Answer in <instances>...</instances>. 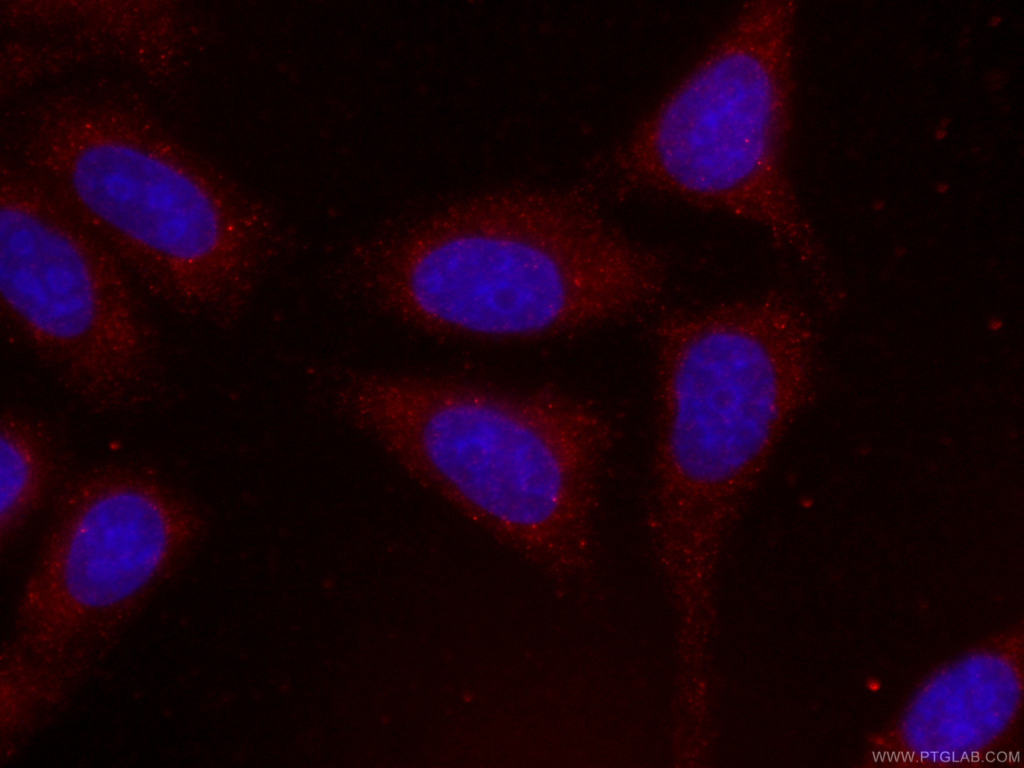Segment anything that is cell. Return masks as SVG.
<instances>
[{
  "instance_id": "obj_13",
  "label": "cell",
  "mask_w": 1024,
  "mask_h": 768,
  "mask_svg": "<svg viewBox=\"0 0 1024 768\" xmlns=\"http://www.w3.org/2000/svg\"><path fill=\"white\" fill-rule=\"evenodd\" d=\"M872 206H873V209H874V210H880V209H881V208H882V207L884 206V202H883V201H880V200H876V201H875V202L873 203V205H872Z\"/></svg>"
},
{
  "instance_id": "obj_5",
  "label": "cell",
  "mask_w": 1024,
  "mask_h": 768,
  "mask_svg": "<svg viewBox=\"0 0 1024 768\" xmlns=\"http://www.w3.org/2000/svg\"><path fill=\"white\" fill-rule=\"evenodd\" d=\"M201 512L159 480L101 469L64 492L16 608L1 679L54 712L203 536Z\"/></svg>"
},
{
  "instance_id": "obj_3",
  "label": "cell",
  "mask_w": 1024,
  "mask_h": 768,
  "mask_svg": "<svg viewBox=\"0 0 1024 768\" xmlns=\"http://www.w3.org/2000/svg\"><path fill=\"white\" fill-rule=\"evenodd\" d=\"M649 524L698 569L739 518L809 393L810 334L783 294L675 309L654 328Z\"/></svg>"
},
{
  "instance_id": "obj_10",
  "label": "cell",
  "mask_w": 1024,
  "mask_h": 768,
  "mask_svg": "<svg viewBox=\"0 0 1024 768\" xmlns=\"http://www.w3.org/2000/svg\"><path fill=\"white\" fill-rule=\"evenodd\" d=\"M1001 23L1002 17L1000 15H993L988 20V25L993 28L999 26Z\"/></svg>"
},
{
  "instance_id": "obj_9",
  "label": "cell",
  "mask_w": 1024,
  "mask_h": 768,
  "mask_svg": "<svg viewBox=\"0 0 1024 768\" xmlns=\"http://www.w3.org/2000/svg\"><path fill=\"white\" fill-rule=\"evenodd\" d=\"M947 134H948V132H947V130H946V129H942V128H938V127H937V128H936V129L934 130V132H933V138H934V139H935L936 141H941V140H943V139H945V138H946Z\"/></svg>"
},
{
  "instance_id": "obj_12",
  "label": "cell",
  "mask_w": 1024,
  "mask_h": 768,
  "mask_svg": "<svg viewBox=\"0 0 1024 768\" xmlns=\"http://www.w3.org/2000/svg\"><path fill=\"white\" fill-rule=\"evenodd\" d=\"M950 122L951 120L949 117H944L939 121L938 128L946 129Z\"/></svg>"
},
{
  "instance_id": "obj_7",
  "label": "cell",
  "mask_w": 1024,
  "mask_h": 768,
  "mask_svg": "<svg viewBox=\"0 0 1024 768\" xmlns=\"http://www.w3.org/2000/svg\"><path fill=\"white\" fill-rule=\"evenodd\" d=\"M1 309L15 337L86 404L139 393L155 363L133 279L83 224L9 191L1 203Z\"/></svg>"
},
{
  "instance_id": "obj_6",
  "label": "cell",
  "mask_w": 1024,
  "mask_h": 768,
  "mask_svg": "<svg viewBox=\"0 0 1024 768\" xmlns=\"http://www.w3.org/2000/svg\"><path fill=\"white\" fill-rule=\"evenodd\" d=\"M66 190L130 277L187 316L234 322L275 250L274 225L258 200L127 144L81 148Z\"/></svg>"
},
{
  "instance_id": "obj_2",
  "label": "cell",
  "mask_w": 1024,
  "mask_h": 768,
  "mask_svg": "<svg viewBox=\"0 0 1024 768\" xmlns=\"http://www.w3.org/2000/svg\"><path fill=\"white\" fill-rule=\"evenodd\" d=\"M333 397L413 481L497 541L553 574L587 567L613 440L592 405L546 389L358 371Z\"/></svg>"
},
{
  "instance_id": "obj_11",
  "label": "cell",
  "mask_w": 1024,
  "mask_h": 768,
  "mask_svg": "<svg viewBox=\"0 0 1024 768\" xmlns=\"http://www.w3.org/2000/svg\"><path fill=\"white\" fill-rule=\"evenodd\" d=\"M935 189L938 193L943 194L949 190V185L946 182H940L937 183Z\"/></svg>"
},
{
  "instance_id": "obj_4",
  "label": "cell",
  "mask_w": 1024,
  "mask_h": 768,
  "mask_svg": "<svg viewBox=\"0 0 1024 768\" xmlns=\"http://www.w3.org/2000/svg\"><path fill=\"white\" fill-rule=\"evenodd\" d=\"M793 2H745L604 160L620 193L652 192L762 228L807 259L786 172Z\"/></svg>"
},
{
  "instance_id": "obj_1",
  "label": "cell",
  "mask_w": 1024,
  "mask_h": 768,
  "mask_svg": "<svg viewBox=\"0 0 1024 768\" xmlns=\"http://www.w3.org/2000/svg\"><path fill=\"white\" fill-rule=\"evenodd\" d=\"M372 303L421 333L537 341L625 317L667 269L577 190L507 187L458 200L356 248Z\"/></svg>"
},
{
  "instance_id": "obj_8",
  "label": "cell",
  "mask_w": 1024,
  "mask_h": 768,
  "mask_svg": "<svg viewBox=\"0 0 1024 768\" xmlns=\"http://www.w3.org/2000/svg\"><path fill=\"white\" fill-rule=\"evenodd\" d=\"M44 431L30 419L6 412L1 418V543L17 533L43 502L54 475Z\"/></svg>"
}]
</instances>
